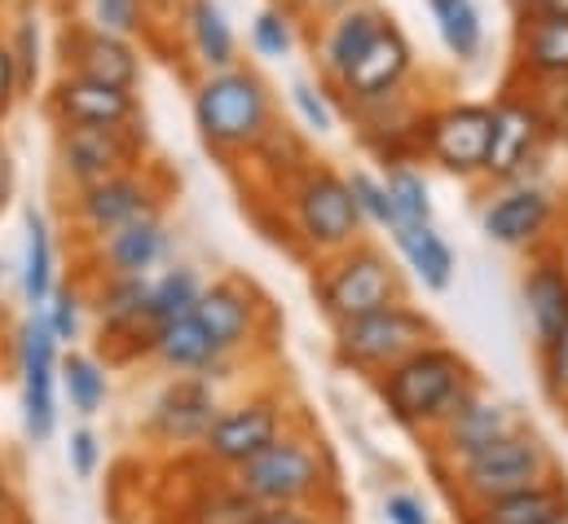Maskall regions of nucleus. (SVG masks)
<instances>
[{"label":"nucleus","mask_w":568,"mask_h":524,"mask_svg":"<svg viewBox=\"0 0 568 524\" xmlns=\"http://www.w3.org/2000/svg\"><path fill=\"white\" fill-rule=\"evenodd\" d=\"M379 396L397 423L436 427L471 396V384H467V366L458 362V353L424 344L384 371Z\"/></svg>","instance_id":"nucleus-1"},{"label":"nucleus","mask_w":568,"mask_h":524,"mask_svg":"<svg viewBox=\"0 0 568 524\" xmlns=\"http://www.w3.org/2000/svg\"><path fill=\"white\" fill-rule=\"evenodd\" d=\"M270 120H274V102L256 71H243V67L207 71V80L194 93V124L216 154L256 150Z\"/></svg>","instance_id":"nucleus-2"},{"label":"nucleus","mask_w":568,"mask_h":524,"mask_svg":"<svg viewBox=\"0 0 568 524\" xmlns=\"http://www.w3.org/2000/svg\"><path fill=\"white\" fill-rule=\"evenodd\" d=\"M547 472H551L547 445L538 436H529V432H516V427L454 463V481H458L467 507H480L489 498L516 494V490L542 481Z\"/></svg>","instance_id":"nucleus-3"},{"label":"nucleus","mask_w":568,"mask_h":524,"mask_svg":"<svg viewBox=\"0 0 568 524\" xmlns=\"http://www.w3.org/2000/svg\"><path fill=\"white\" fill-rule=\"evenodd\" d=\"M234 472H239L234 485L247 498H256L261 507H304L326 485L317 450L300 436H278L274 445H265L261 454H252Z\"/></svg>","instance_id":"nucleus-4"},{"label":"nucleus","mask_w":568,"mask_h":524,"mask_svg":"<svg viewBox=\"0 0 568 524\" xmlns=\"http://www.w3.org/2000/svg\"><path fill=\"white\" fill-rule=\"evenodd\" d=\"M432 322H427L419 309L410 304H388V309H375L366 318H353V322H339L335 326V353L344 366H357V371H388L393 362H402L406 353L432 344Z\"/></svg>","instance_id":"nucleus-5"},{"label":"nucleus","mask_w":568,"mask_h":524,"mask_svg":"<svg viewBox=\"0 0 568 524\" xmlns=\"http://www.w3.org/2000/svg\"><path fill=\"white\" fill-rule=\"evenodd\" d=\"M291 208H295V230L313 252H344L362 234V212L353 203V190L331 168H308Z\"/></svg>","instance_id":"nucleus-6"},{"label":"nucleus","mask_w":568,"mask_h":524,"mask_svg":"<svg viewBox=\"0 0 568 524\" xmlns=\"http://www.w3.org/2000/svg\"><path fill=\"white\" fill-rule=\"evenodd\" d=\"M397 295H402L397 269L388 264L379 248H344L335 269L322 282V309L335 326L366 318L375 309H388V304H397Z\"/></svg>","instance_id":"nucleus-7"},{"label":"nucleus","mask_w":568,"mask_h":524,"mask_svg":"<svg viewBox=\"0 0 568 524\" xmlns=\"http://www.w3.org/2000/svg\"><path fill=\"white\" fill-rule=\"evenodd\" d=\"M489 137H494V107L454 102V107L432 111L419 124V150L454 177H480Z\"/></svg>","instance_id":"nucleus-8"},{"label":"nucleus","mask_w":568,"mask_h":524,"mask_svg":"<svg viewBox=\"0 0 568 524\" xmlns=\"http://www.w3.org/2000/svg\"><path fill=\"white\" fill-rule=\"evenodd\" d=\"M142 145L145 137L133 124H62L58 163L75 185H93V181L138 168Z\"/></svg>","instance_id":"nucleus-9"},{"label":"nucleus","mask_w":568,"mask_h":524,"mask_svg":"<svg viewBox=\"0 0 568 524\" xmlns=\"http://www.w3.org/2000/svg\"><path fill=\"white\" fill-rule=\"evenodd\" d=\"M18 366H22V423L31 441H49L58 427V401H53V375H58V340L49 331L44 309L22 326L18 335Z\"/></svg>","instance_id":"nucleus-10"},{"label":"nucleus","mask_w":568,"mask_h":524,"mask_svg":"<svg viewBox=\"0 0 568 524\" xmlns=\"http://www.w3.org/2000/svg\"><path fill=\"white\" fill-rule=\"evenodd\" d=\"M62 67L71 75L115 84V89H138V80H142V58H138L133 40L111 36L93 22H71L62 31Z\"/></svg>","instance_id":"nucleus-11"},{"label":"nucleus","mask_w":568,"mask_h":524,"mask_svg":"<svg viewBox=\"0 0 568 524\" xmlns=\"http://www.w3.org/2000/svg\"><path fill=\"white\" fill-rule=\"evenodd\" d=\"M283 436V410L274 401H243L234 410H221L212 419V427L203 432V454L221 467H239L252 454H261L265 445H274Z\"/></svg>","instance_id":"nucleus-12"},{"label":"nucleus","mask_w":568,"mask_h":524,"mask_svg":"<svg viewBox=\"0 0 568 524\" xmlns=\"http://www.w3.org/2000/svg\"><path fill=\"white\" fill-rule=\"evenodd\" d=\"M138 216H159V190L138 177L133 168L129 172H115L106 181H93V185H80V199H75V221L84 234L102 239Z\"/></svg>","instance_id":"nucleus-13"},{"label":"nucleus","mask_w":568,"mask_h":524,"mask_svg":"<svg viewBox=\"0 0 568 524\" xmlns=\"http://www.w3.org/2000/svg\"><path fill=\"white\" fill-rule=\"evenodd\" d=\"M410 62H415L410 40L393 22H384L375 31V40L353 58V67L335 84L348 102H375V98H388L402 89V80L410 75Z\"/></svg>","instance_id":"nucleus-14"},{"label":"nucleus","mask_w":568,"mask_h":524,"mask_svg":"<svg viewBox=\"0 0 568 524\" xmlns=\"http://www.w3.org/2000/svg\"><path fill=\"white\" fill-rule=\"evenodd\" d=\"M49 115L58 124H133L138 120V93L62 71V80L49 93Z\"/></svg>","instance_id":"nucleus-15"},{"label":"nucleus","mask_w":568,"mask_h":524,"mask_svg":"<svg viewBox=\"0 0 568 524\" xmlns=\"http://www.w3.org/2000/svg\"><path fill=\"white\" fill-rule=\"evenodd\" d=\"M551 129L538 107L529 98H507L494 107V137H489V154H485V172L480 177H494V181H511L520 177V168L534 159L542 132Z\"/></svg>","instance_id":"nucleus-16"},{"label":"nucleus","mask_w":568,"mask_h":524,"mask_svg":"<svg viewBox=\"0 0 568 524\" xmlns=\"http://www.w3.org/2000/svg\"><path fill=\"white\" fill-rule=\"evenodd\" d=\"M551 216H556V203H551L547 190H538V185H516V190L498 194V199L485 208L480 230H485V239H494L498 248H525V243H534V239L551 225Z\"/></svg>","instance_id":"nucleus-17"},{"label":"nucleus","mask_w":568,"mask_h":524,"mask_svg":"<svg viewBox=\"0 0 568 524\" xmlns=\"http://www.w3.org/2000/svg\"><path fill=\"white\" fill-rule=\"evenodd\" d=\"M216 414H221V405L203 380H176L154 401L150 432L163 441H203V432L212 427Z\"/></svg>","instance_id":"nucleus-18"},{"label":"nucleus","mask_w":568,"mask_h":524,"mask_svg":"<svg viewBox=\"0 0 568 524\" xmlns=\"http://www.w3.org/2000/svg\"><path fill=\"white\" fill-rule=\"evenodd\" d=\"M194 318L203 322V331L216 340L221 353H239L247 340H252V326H256V304L243 286L234 282H212L199 291V304H194Z\"/></svg>","instance_id":"nucleus-19"},{"label":"nucleus","mask_w":568,"mask_h":524,"mask_svg":"<svg viewBox=\"0 0 568 524\" xmlns=\"http://www.w3.org/2000/svg\"><path fill=\"white\" fill-rule=\"evenodd\" d=\"M168 256V230L159 216H138L111 234H102L98 261L106 264L111 278H142Z\"/></svg>","instance_id":"nucleus-20"},{"label":"nucleus","mask_w":568,"mask_h":524,"mask_svg":"<svg viewBox=\"0 0 568 524\" xmlns=\"http://www.w3.org/2000/svg\"><path fill=\"white\" fill-rule=\"evenodd\" d=\"M145 349H150L163 366H172V371H190V375H203V371H212V366L225 357V353L216 349V340L203 331V322L194 318V309L181 313V318H172V322L150 326Z\"/></svg>","instance_id":"nucleus-21"},{"label":"nucleus","mask_w":568,"mask_h":524,"mask_svg":"<svg viewBox=\"0 0 568 524\" xmlns=\"http://www.w3.org/2000/svg\"><path fill=\"white\" fill-rule=\"evenodd\" d=\"M516 423H511V414H507V405H498V401H485V396H467L445 423H436V432H440V450L458 463V458H467V454H476L480 445H489L494 436H503V432H511Z\"/></svg>","instance_id":"nucleus-22"},{"label":"nucleus","mask_w":568,"mask_h":524,"mask_svg":"<svg viewBox=\"0 0 568 524\" xmlns=\"http://www.w3.org/2000/svg\"><path fill=\"white\" fill-rule=\"evenodd\" d=\"M568 516V490L556 481H534L516 494L471 507V524H556Z\"/></svg>","instance_id":"nucleus-23"},{"label":"nucleus","mask_w":568,"mask_h":524,"mask_svg":"<svg viewBox=\"0 0 568 524\" xmlns=\"http://www.w3.org/2000/svg\"><path fill=\"white\" fill-rule=\"evenodd\" d=\"M525 313L534 326L538 349H547L568 322V269L560 261H542L525 278Z\"/></svg>","instance_id":"nucleus-24"},{"label":"nucleus","mask_w":568,"mask_h":524,"mask_svg":"<svg viewBox=\"0 0 568 524\" xmlns=\"http://www.w3.org/2000/svg\"><path fill=\"white\" fill-rule=\"evenodd\" d=\"M520 67L534 80H568V13H525Z\"/></svg>","instance_id":"nucleus-25"},{"label":"nucleus","mask_w":568,"mask_h":524,"mask_svg":"<svg viewBox=\"0 0 568 524\" xmlns=\"http://www.w3.org/2000/svg\"><path fill=\"white\" fill-rule=\"evenodd\" d=\"M388 18H379L375 9H366V4H344L339 13H335V22L326 27V36H322V71L331 75V80H339L348 67H353V58L375 40V31L384 27Z\"/></svg>","instance_id":"nucleus-26"},{"label":"nucleus","mask_w":568,"mask_h":524,"mask_svg":"<svg viewBox=\"0 0 568 524\" xmlns=\"http://www.w3.org/2000/svg\"><path fill=\"white\" fill-rule=\"evenodd\" d=\"M185 36L194 44V58L207 71L239 67V40H234L225 9L216 0H185Z\"/></svg>","instance_id":"nucleus-27"},{"label":"nucleus","mask_w":568,"mask_h":524,"mask_svg":"<svg viewBox=\"0 0 568 524\" xmlns=\"http://www.w3.org/2000/svg\"><path fill=\"white\" fill-rule=\"evenodd\" d=\"M388 234L397 239L406 264L415 269V278L424 282L427 291H445V286L454 282V252H449V243L432 230V221H427V225H393Z\"/></svg>","instance_id":"nucleus-28"},{"label":"nucleus","mask_w":568,"mask_h":524,"mask_svg":"<svg viewBox=\"0 0 568 524\" xmlns=\"http://www.w3.org/2000/svg\"><path fill=\"white\" fill-rule=\"evenodd\" d=\"M199 273L176 264V269H163L159 278H150V291H145V331L159 326V322H172L181 313H190L199 304Z\"/></svg>","instance_id":"nucleus-29"},{"label":"nucleus","mask_w":568,"mask_h":524,"mask_svg":"<svg viewBox=\"0 0 568 524\" xmlns=\"http://www.w3.org/2000/svg\"><path fill=\"white\" fill-rule=\"evenodd\" d=\"M432 18H436V31L445 40V49L458 58V62H471L485 44V27H480V9L471 0H427Z\"/></svg>","instance_id":"nucleus-30"},{"label":"nucleus","mask_w":568,"mask_h":524,"mask_svg":"<svg viewBox=\"0 0 568 524\" xmlns=\"http://www.w3.org/2000/svg\"><path fill=\"white\" fill-rule=\"evenodd\" d=\"M22 291L31 309H44L53 295V239L44 216L31 208L27 212V256H22Z\"/></svg>","instance_id":"nucleus-31"},{"label":"nucleus","mask_w":568,"mask_h":524,"mask_svg":"<svg viewBox=\"0 0 568 524\" xmlns=\"http://www.w3.org/2000/svg\"><path fill=\"white\" fill-rule=\"evenodd\" d=\"M145 291H150V273L142 278H111L98 295V313L106 331H138L145 326Z\"/></svg>","instance_id":"nucleus-32"},{"label":"nucleus","mask_w":568,"mask_h":524,"mask_svg":"<svg viewBox=\"0 0 568 524\" xmlns=\"http://www.w3.org/2000/svg\"><path fill=\"white\" fill-rule=\"evenodd\" d=\"M388 199L397 212V225H427L432 221V199H427V181L410 168V163H393L388 177Z\"/></svg>","instance_id":"nucleus-33"},{"label":"nucleus","mask_w":568,"mask_h":524,"mask_svg":"<svg viewBox=\"0 0 568 524\" xmlns=\"http://www.w3.org/2000/svg\"><path fill=\"white\" fill-rule=\"evenodd\" d=\"M62 389L71 396V410H75V414L93 419V414L102 410V401H106V375H102V366H98L93 357L71 353V357L62 362Z\"/></svg>","instance_id":"nucleus-34"},{"label":"nucleus","mask_w":568,"mask_h":524,"mask_svg":"<svg viewBox=\"0 0 568 524\" xmlns=\"http://www.w3.org/2000/svg\"><path fill=\"white\" fill-rule=\"evenodd\" d=\"M261 516V503L234 490H212L190 507V524H252Z\"/></svg>","instance_id":"nucleus-35"},{"label":"nucleus","mask_w":568,"mask_h":524,"mask_svg":"<svg viewBox=\"0 0 568 524\" xmlns=\"http://www.w3.org/2000/svg\"><path fill=\"white\" fill-rule=\"evenodd\" d=\"M145 18H150V9H145L142 0H89V22L111 31V36H124V40L142 36L145 27H150Z\"/></svg>","instance_id":"nucleus-36"},{"label":"nucleus","mask_w":568,"mask_h":524,"mask_svg":"<svg viewBox=\"0 0 568 524\" xmlns=\"http://www.w3.org/2000/svg\"><path fill=\"white\" fill-rule=\"evenodd\" d=\"M344 181H348V190H353V203H357L362 221H371V225H379V230H393V225H397L388 185H384L379 177H371V172H348Z\"/></svg>","instance_id":"nucleus-37"},{"label":"nucleus","mask_w":568,"mask_h":524,"mask_svg":"<svg viewBox=\"0 0 568 524\" xmlns=\"http://www.w3.org/2000/svg\"><path fill=\"white\" fill-rule=\"evenodd\" d=\"M291 44H295V31H291V13L286 9H265V13H256V22H252V49H256V58H265V62H278L291 53Z\"/></svg>","instance_id":"nucleus-38"},{"label":"nucleus","mask_w":568,"mask_h":524,"mask_svg":"<svg viewBox=\"0 0 568 524\" xmlns=\"http://www.w3.org/2000/svg\"><path fill=\"white\" fill-rule=\"evenodd\" d=\"M9 49H13V67H18V89H22V98H27V93L36 89V80H40V27H36L31 13L18 18Z\"/></svg>","instance_id":"nucleus-39"},{"label":"nucleus","mask_w":568,"mask_h":524,"mask_svg":"<svg viewBox=\"0 0 568 524\" xmlns=\"http://www.w3.org/2000/svg\"><path fill=\"white\" fill-rule=\"evenodd\" d=\"M44 318H49V331L58 344H71L75 331H80V295L75 286H53L49 304H44Z\"/></svg>","instance_id":"nucleus-40"},{"label":"nucleus","mask_w":568,"mask_h":524,"mask_svg":"<svg viewBox=\"0 0 568 524\" xmlns=\"http://www.w3.org/2000/svg\"><path fill=\"white\" fill-rule=\"evenodd\" d=\"M291 102H295V111L304 115V124H308L313 132H331V129H335V115H331V107H326L322 89H313V84L295 80V84H291Z\"/></svg>","instance_id":"nucleus-41"},{"label":"nucleus","mask_w":568,"mask_h":524,"mask_svg":"<svg viewBox=\"0 0 568 524\" xmlns=\"http://www.w3.org/2000/svg\"><path fill=\"white\" fill-rule=\"evenodd\" d=\"M384 516L388 524H432V512L419 494H406V490H393L384 498Z\"/></svg>","instance_id":"nucleus-42"},{"label":"nucleus","mask_w":568,"mask_h":524,"mask_svg":"<svg viewBox=\"0 0 568 524\" xmlns=\"http://www.w3.org/2000/svg\"><path fill=\"white\" fill-rule=\"evenodd\" d=\"M67 458H71V472L80 476V481H89L93 472H98V436L89 432V427H75L71 432V445H67Z\"/></svg>","instance_id":"nucleus-43"},{"label":"nucleus","mask_w":568,"mask_h":524,"mask_svg":"<svg viewBox=\"0 0 568 524\" xmlns=\"http://www.w3.org/2000/svg\"><path fill=\"white\" fill-rule=\"evenodd\" d=\"M542 357H547V384H551V393L568 401V322L565 331L542 349Z\"/></svg>","instance_id":"nucleus-44"},{"label":"nucleus","mask_w":568,"mask_h":524,"mask_svg":"<svg viewBox=\"0 0 568 524\" xmlns=\"http://www.w3.org/2000/svg\"><path fill=\"white\" fill-rule=\"evenodd\" d=\"M22 98V89H18V67H13V49H9V40H0V115L13 107Z\"/></svg>","instance_id":"nucleus-45"},{"label":"nucleus","mask_w":568,"mask_h":524,"mask_svg":"<svg viewBox=\"0 0 568 524\" xmlns=\"http://www.w3.org/2000/svg\"><path fill=\"white\" fill-rule=\"evenodd\" d=\"M252 524H317L304 507H261V516Z\"/></svg>","instance_id":"nucleus-46"},{"label":"nucleus","mask_w":568,"mask_h":524,"mask_svg":"<svg viewBox=\"0 0 568 524\" xmlns=\"http://www.w3.org/2000/svg\"><path fill=\"white\" fill-rule=\"evenodd\" d=\"M9 199H13V154L0 145V212H4Z\"/></svg>","instance_id":"nucleus-47"},{"label":"nucleus","mask_w":568,"mask_h":524,"mask_svg":"<svg viewBox=\"0 0 568 524\" xmlns=\"http://www.w3.org/2000/svg\"><path fill=\"white\" fill-rule=\"evenodd\" d=\"M520 13H568V0H516Z\"/></svg>","instance_id":"nucleus-48"},{"label":"nucleus","mask_w":568,"mask_h":524,"mask_svg":"<svg viewBox=\"0 0 568 524\" xmlns=\"http://www.w3.org/2000/svg\"><path fill=\"white\" fill-rule=\"evenodd\" d=\"M18 516V503H13V494L4 490V481H0V524H9Z\"/></svg>","instance_id":"nucleus-49"},{"label":"nucleus","mask_w":568,"mask_h":524,"mask_svg":"<svg viewBox=\"0 0 568 524\" xmlns=\"http://www.w3.org/2000/svg\"><path fill=\"white\" fill-rule=\"evenodd\" d=\"M278 9H286V13H304V9H313V0H278Z\"/></svg>","instance_id":"nucleus-50"},{"label":"nucleus","mask_w":568,"mask_h":524,"mask_svg":"<svg viewBox=\"0 0 568 524\" xmlns=\"http://www.w3.org/2000/svg\"><path fill=\"white\" fill-rule=\"evenodd\" d=\"M344 4H348V0H313V9H335V13H339Z\"/></svg>","instance_id":"nucleus-51"},{"label":"nucleus","mask_w":568,"mask_h":524,"mask_svg":"<svg viewBox=\"0 0 568 524\" xmlns=\"http://www.w3.org/2000/svg\"><path fill=\"white\" fill-rule=\"evenodd\" d=\"M145 9H172V4H181V0H142Z\"/></svg>","instance_id":"nucleus-52"},{"label":"nucleus","mask_w":568,"mask_h":524,"mask_svg":"<svg viewBox=\"0 0 568 524\" xmlns=\"http://www.w3.org/2000/svg\"><path fill=\"white\" fill-rule=\"evenodd\" d=\"M556 524H568V516H565V521H556Z\"/></svg>","instance_id":"nucleus-53"},{"label":"nucleus","mask_w":568,"mask_h":524,"mask_svg":"<svg viewBox=\"0 0 568 524\" xmlns=\"http://www.w3.org/2000/svg\"><path fill=\"white\" fill-rule=\"evenodd\" d=\"M0 120H4V115H0Z\"/></svg>","instance_id":"nucleus-54"}]
</instances>
